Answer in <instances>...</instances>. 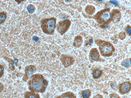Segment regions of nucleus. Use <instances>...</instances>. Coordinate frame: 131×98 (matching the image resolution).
Segmentation results:
<instances>
[{
	"instance_id": "1",
	"label": "nucleus",
	"mask_w": 131,
	"mask_h": 98,
	"mask_svg": "<svg viewBox=\"0 0 131 98\" xmlns=\"http://www.w3.org/2000/svg\"><path fill=\"white\" fill-rule=\"evenodd\" d=\"M48 84L47 80L42 74L39 73L31 75L30 77L28 82L29 90L38 93H44Z\"/></svg>"
},
{
	"instance_id": "2",
	"label": "nucleus",
	"mask_w": 131,
	"mask_h": 98,
	"mask_svg": "<svg viewBox=\"0 0 131 98\" xmlns=\"http://www.w3.org/2000/svg\"><path fill=\"white\" fill-rule=\"evenodd\" d=\"M95 44L99 46L102 55L106 57L112 56L115 51L113 45L110 42L100 39L95 40Z\"/></svg>"
},
{
	"instance_id": "3",
	"label": "nucleus",
	"mask_w": 131,
	"mask_h": 98,
	"mask_svg": "<svg viewBox=\"0 0 131 98\" xmlns=\"http://www.w3.org/2000/svg\"><path fill=\"white\" fill-rule=\"evenodd\" d=\"M57 18L54 17L44 18L41 21V27L43 32L49 35H53L56 28Z\"/></svg>"
},
{
	"instance_id": "4",
	"label": "nucleus",
	"mask_w": 131,
	"mask_h": 98,
	"mask_svg": "<svg viewBox=\"0 0 131 98\" xmlns=\"http://www.w3.org/2000/svg\"><path fill=\"white\" fill-rule=\"evenodd\" d=\"M93 18L102 26L110 23L112 21L110 8H106L98 11L93 15Z\"/></svg>"
},
{
	"instance_id": "5",
	"label": "nucleus",
	"mask_w": 131,
	"mask_h": 98,
	"mask_svg": "<svg viewBox=\"0 0 131 98\" xmlns=\"http://www.w3.org/2000/svg\"><path fill=\"white\" fill-rule=\"evenodd\" d=\"M71 24V20L68 19L59 21L56 26L57 32L61 35H63L69 30Z\"/></svg>"
},
{
	"instance_id": "6",
	"label": "nucleus",
	"mask_w": 131,
	"mask_h": 98,
	"mask_svg": "<svg viewBox=\"0 0 131 98\" xmlns=\"http://www.w3.org/2000/svg\"><path fill=\"white\" fill-rule=\"evenodd\" d=\"M89 58L91 61L103 62L105 61L101 57L100 52L96 48H92L89 54Z\"/></svg>"
},
{
	"instance_id": "7",
	"label": "nucleus",
	"mask_w": 131,
	"mask_h": 98,
	"mask_svg": "<svg viewBox=\"0 0 131 98\" xmlns=\"http://www.w3.org/2000/svg\"><path fill=\"white\" fill-rule=\"evenodd\" d=\"M119 92L121 94H125L129 92L131 89L130 81H125L119 84Z\"/></svg>"
},
{
	"instance_id": "8",
	"label": "nucleus",
	"mask_w": 131,
	"mask_h": 98,
	"mask_svg": "<svg viewBox=\"0 0 131 98\" xmlns=\"http://www.w3.org/2000/svg\"><path fill=\"white\" fill-rule=\"evenodd\" d=\"M60 59L63 64L68 66L72 65L74 62V58L72 56L64 54H62L60 56Z\"/></svg>"
},
{
	"instance_id": "9",
	"label": "nucleus",
	"mask_w": 131,
	"mask_h": 98,
	"mask_svg": "<svg viewBox=\"0 0 131 98\" xmlns=\"http://www.w3.org/2000/svg\"><path fill=\"white\" fill-rule=\"evenodd\" d=\"M36 70V67L35 65H27L25 68L24 80H27L29 77L34 74Z\"/></svg>"
},
{
	"instance_id": "10",
	"label": "nucleus",
	"mask_w": 131,
	"mask_h": 98,
	"mask_svg": "<svg viewBox=\"0 0 131 98\" xmlns=\"http://www.w3.org/2000/svg\"><path fill=\"white\" fill-rule=\"evenodd\" d=\"M112 21L116 22L119 21L121 18V14L120 10L118 9H113L111 12Z\"/></svg>"
},
{
	"instance_id": "11",
	"label": "nucleus",
	"mask_w": 131,
	"mask_h": 98,
	"mask_svg": "<svg viewBox=\"0 0 131 98\" xmlns=\"http://www.w3.org/2000/svg\"><path fill=\"white\" fill-rule=\"evenodd\" d=\"M83 42L82 37L80 35H77L74 38L73 45L75 47L79 48L81 46Z\"/></svg>"
},
{
	"instance_id": "12",
	"label": "nucleus",
	"mask_w": 131,
	"mask_h": 98,
	"mask_svg": "<svg viewBox=\"0 0 131 98\" xmlns=\"http://www.w3.org/2000/svg\"><path fill=\"white\" fill-rule=\"evenodd\" d=\"M56 98H77V97L73 92L68 91L57 96Z\"/></svg>"
},
{
	"instance_id": "13",
	"label": "nucleus",
	"mask_w": 131,
	"mask_h": 98,
	"mask_svg": "<svg viewBox=\"0 0 131 98\" xmlns=\"http://www.w3.org/2000/svg\"><path fill=\"white\" fill-rule=\"evenodd\" d=\"M24 98H41L40 95L38 93L27 91L24 94Z\"/></svg>"
},
{
	"instance_id": "14",
	"label": "nucleus",
	"mask_w": 131,
	"mask_h": 98,
	"mask_svg": "<svg viewBox=\"0 0 131 98\" xmlns=\"http://www.w3.org/2000/svg\"><path fill=\"white\" fill-rule=\"evenodd\" d=\"M103 73V71L99 68H94L92 70V77L95 79L100 78L102 75Z\"/></svg>"
},
{
	"instance_id": "15",
	"label": "nucleus",
	"mask_w": 131,
	"mask_h": 98,
	"mask_svg": "<svg viewBox=\"0 0 131 98\" xmlns=\"http://www.w3.org/2000/svg\"><path fill=\"white\" fill-rule=\"evenodd\" d=\"M81 98H89L91 95L92 92L89 89L81 90L80 92Z\"/></svg>"
},
{
	"instance_id": "16",
	"label": "nucleus",
	"mask_w": 131,
	"mask_h": 98,
	"mask_svg": "<svg viewBox=\"0 0 131 98\" xmlns=\"http://www.w3.org/2000/svg\"><path fill=\"white\" fill-rule=\"evenodd\" d=\"M95 8L92 5H88L85 8V11L86 13L89 15L93 14L95 11Z\"/></svg>"
},
{
	"instance_id": "17",
	"label": "nucleus",
	"mask_w": 131,
	"mask_h": 98,
	"mask_svg": "<svg viewBox=\"0 0 131 98\" xmlns=\"http://www.w3.org/2000/svg\"><path fill=\"white\" fill-rule=\"evenodd\" d=\"M28 13L30 14H34L36 9L35 6L31 4L28 5L26 7Z\"/></svg>"
},
{
	"instance_id": "18",
	"label": "nucleus",
	"mask_w": 131,
	"mask_h": 98,
	"mask_svg": "<svg viewBox=\"0 0 131 98\" xmlns=\"http://www.w3.org/2000/svg\"><path fill=\"white\" fill-rule=\"evenodd\" d=\"M7 17L6 12L4 11L0 12V24H2L5 22Z\"/></svg>"
},
{
	"instance_id": "19",
	"label": "nucleus",
	"mask_w": 131,
	"mask_h": 98,
	"mask_svg": "<svg viewBox=\"0 0 131 98\" xmlns=\"http://www.w3.org/2000/svg\"><path fill=\"white\" fill-rule=\"evenodd\" d=\"M121 66L125 68H128L130 67V63L129 59L128 58L125 59L123 60L121 63Z\"/></svg>"
},
{
	"instance_id": "20",
	"label": "nucleus",
	"mask_w": 131,
	"mask_h": 98,
	"mask_svg": "<svg viewBox=\"0 0 131 98\" xmlns=\"http://www.w3.org/2000/svg\"><path fill=\"white\" fill-rule=\"evenodd\" d=\"M126 37V33L125 32L122 31L119 33V38L121 40H123L125 39Z\"/></svg>"
},
{
	"instance_id": "21",
	"label": "nucleus",
	"mask_w": 131,
	"mask_h": 98,
	"mask_svg": "<svg viewBox=\"0 0 131 98\" xmlns=\"http://www.w3.org/2000/svg\"><path fill=\"white\" fill-rule=\"evenodd\" d=\"M126 30L128 35L129 36L131 35V28L130 26L129 25H128L126 27Z\"/></svg>"
},
{
	"instance_id": "22",
	"label": "nucleus",
	"mask_w": 131,
	"mask_h": 98,
	"mask_svg": "<svg viewBox=\"0 0 131 98\" xmlns=\"http://www.w3.org/2000/svg\"><path fill=\"white\" fill-rule=\"evenodd\" d=\"M4 68L2 65L0 64V78L1 77L4 73Z\"/></svg>"
},
{
	"instance_id": "23",
	"label": "nucleus",
	"mask_w": 131,
	"mask_h": 98,
	"mask_svg": "<svg viewBox=\"0 0 131 98\" xmlns=\"http://www.w3.org/2000/svg\"><path fill=\"white\" fill-rule=\"evenodd\" d=\"M110 98H120L119 95L116 93H112L110 95Z\"/></svg>"
},
{
	"instance_id": "24",
	"label": "nucleus",
	"mask_w": 131,
	"mask_h": 98,
	"mask_svg": "<svg viewBox=\"0 0 131 98\" xmlns=\"http://www.w3.org/2000/svg\"><path fill=\"white\" fill-rule=\"evenodd\" d=\"M93 98H104L103 95L100 94H97L95 95Z\"/></svg>"
},
{
	"instance_id": "25",
	"label": "nucleus",
	"mask_w": 131,
	"mask_h": 98,
	"mask_svg": "<svg viewBox=\"0 0 131 98\" xmlns=\"http://www.w3.org/2000/svg\"><path fill=\"white\" fill-rule=\"evenodd\" d=\"M109 2L112 4L116 5H117L118 4V2L116 1H115V0H114V1H109Z\"/></svg>"
},
{
	"instance_id": "26",
	"label": "nucleus",
	"mask_w": 131,
	"mask_h": 98,
	"mask_svg": "<svg viewBox=\"0 0 131 98\" xmlns=\"http://www.w3.org/2000/svg\"><path fill=\"white\" fill-rule=\"evenodd\" d=\"M4 89V85L1 82H0V93L2 92Z\"/></svg>"
},
{
	"instance_id": "27",
	"label": "nucleus",
	"mask_w": 131,
	"mask_h": 98,
	"mask_svg": "<svg viewBox=\"0 0 131 98\" xmlns=\"http://www.w3.org/2000/svg\"><path fill=\"white\" fill-rule=\"evenodd\" d=\"M32 39L34 41L37 42L39 40V38L37 36H34L32 38Z\"/></svg>"
},
{
	"instance_id": "28",
	"label": "nucleus",
	"mask_w": 131,
	"mask_h": 98,
	"mask_svg": "<svg viewBox=\"0 0 131 98\" xmlns=\"http://www.w3.org/2000/svg\"><path fill=\"white\" fill-rule=\"evenodd\" d=\"M89 43H90L91 44H92L93 43V40L92 39H90L89 40Z\"/></svg>"
},
{
	"instance_id": "29",
	"label": "nucleus",
	"mask_w": 131,
	"mask_h": 98,
	"mask_svg": "<svg viewBox=\"0 0 131 98\" xmlns=\"http://www.w3.org/2000/svg\"><path fill=\"white\" fill-rule=\"evenodd\" d=\"M16 1V2H17L18 4H20L22 2L24 1Z\"/></svg>"
},
{
	"instance_id": "30",
	"label": "nucleus",
	"mask_w": 131,
	"mask_h": 98,
	"mask_svg": "<svg viewBox=\"0 0 131 98\" xmlns=\"http://www.w3.org/2000/svg\"><path fill=\"white\" fill-rule=\"evenodd\" d=\"M98 1L99 2H102L103 1H102V0H101V1Z\"/></svg>"
}]
</instances>
